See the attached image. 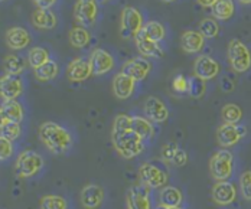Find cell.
I'll return each mask as SVG.
<instances>
[{
	"label": "cell",
	"mask_w": 251,
	"mask_h": 209,
	"mask_svg": "<svg viewBox=\"0 0 251 209\" xmlns=\"http://www.w3.org/2000/svg\"><path fill=\"white\" fill-rule=\"evenodd\" d=\"M205 38L200 30H186L180 36V46L186 53H198L203 49Z\"/></svg>",
	"instance_id": "cell-22"
},
{
	"label": "cell",
	"mask_w": 251,
	"mask_h": 209,
	"mask_svg": "<svg viewBox=\"0 0 251 209\" xmlns=\"http://www.w3.org/2000/svg\"><path fill=\"white\" fill-rule=\"evenodd\" d=\"M211 198L217 205L228 207L237 199V186L232 182H228V181L217 182L212 186Z\"/></svg>",
	"instance_id": "cell-13"
},
{
	"label": "cell",
	"mask_w": 251,
	"mask_h": 209,
	"mask_svg": "<svg viewBox=\"0 0 251 209\" xmlns=\"http://www.w3.org/2000/svg\"><path fill=\"white\" fill-rule=\"evenodd\" d=\"M99 15L97 0H76L74 6V18L79 26H94Z\"/></svg>",
	"instance_id": "cell-8"
},
{
	"label": "cell",
	"mask_w": 251,
	"mask_h": 209,
	"mask_svg": "<svg viewBox=\"0 0 251 209\" xmlns=\"http://www.w3.org/2000/svg\"><path fill=\"white\" fill-rule=\"evenodd\" d=\"M247 129L238 124H228L224 123L217 130V141L223 149H229L235 146L243 137H246Z\"/></svg>",
	"instance_id": "cell-9"
},
{
	"label": "cell",
	"mask_w": 251,
	"mask_h": 209,
	"mask_svg": "<svg viewBox=\"0 0 251 209\" xmlns=\"http://www.w3.org/2000/svg\"><path fill=\"white\" fill-rule=\"evenodd\" d=\"M240 190L244 199L251 201V170L244 172L240 176Z\"/></svg>",
	"instance_id": "cell-39"
},
{
	"label": "cell",
	"mask_w": 251,
	"mask_h": 209,
	"mask_svg": "<svg viewBox=\"0 0 251 209\" xmlns=\"http://www.w3.org/2000/svg\"><path fill=\"white\" fill-rule=\"evenodd\" d=\"M90 67H91V72L93 75H105L108 74L113 68H114V58L113 55L105 51V49H94L90 55Z\"/></svg>",
	"instance_id": "cell-12"
},
{
	"label": "cell",
	"mask_w": 251,
	"mask_h": 209,
	"mask_svg": "<svg viewBox=\"0 0 251 209\" xmlns=\"http://www.w3.org/2000/svg\"><path fill=\"white\" fill-rule=\"evenodd\" d=\"M228 61L235 72L238 74L247 72L251 68L250 49L240 39H232L228 44Z\"/></svg>",
	"instance_id": "cell-6"
},
{
	"label": "cell",
	"mask_w": 251,
	"mask_h": 209,
	"mask_svg": "<svg viewBox=\"0 0 251 209\" xmlns=\"http://www.w3.org/2000/svg\"><path fill=\"white\" fill-rule=\"evenodd\" d=\"M32 1L38 9H50L56 3V0H32Z\"/></svg>",
	"instance_id": "cell-42"
},
{
	"label": "cell",
	"mask_w": 251,
	"mask_h": 209,
	"mask_svg": "<svg viewBox=\"0 0 251 209\" xmlns=\"http://www.w3.org/2000/svg\"><path fill=\"white\" fill-rule=\"evenodd\" d=\"M130 129L134 131L143 141H151L154 137V124L146 117L131 116L130 117Z\"/></svg>",
	"instance_id": "cell-23"
},
{
	"label": "cell",
	"mask_w": 251,
	"mask_h": 209,
	"mask_svg": "<svg viewBox=\"0 0 251 209\" xmlns=\"http://www.w3.org/2000/svg\"><path fill=\"white\" fill-rule=\"evenodd\" d=\"M26 68L25 59L19 55L10 53L3 61V70L9 75H21Z\"/></svg>",
	"instance_id": "cell-27"
},
{
	"label": "cell",
	"mask_w": 251,
	"mask_h": 209,
	"mask_svg": "<svg viewBox=\"0 0 251 209\" xmlns=\"http://www.w3.org/2000/svg\"><path fill=\"white\" fill-rule=\"evenodd\" d=\"M200 32L205 39H212L215 36H218L220 33V25L217 23L215 19L212 18H205L200 23Z\"/></svg>",
	"instance_id": "cell-36"
},
{
	"label": "cell",
	"mask_w": 251,
	"mask_h": 209,
	"mask_svg": "<svg viewBox=\"0 0 251 209\" xmlns=\"http://www.w3.org/2000/svg\"><path fill=\"white\" fill-rule=\"evenodd\" d=\"M179 150H180V147L176 144L175 141L165 143L163 147H162V160L166 164H174V160H175V157Z\"/></svg>",
	"instance_id": "cell-38"
},
{
	"label": "cell",
	"mask_w": 251,
	"mask_h": 209,
	"mask_svg": "<svg viewBox=\"0 0 251 209\" xmlns=\"http://www.w3.org/2000/svg\"><path fill=\"white\" fill-rule=\"evenodd\" d=\"M151 70V65L149 59L139 56V58H133V59L127 61L122 68V72L131 79H134L136 82H140L149 75Z\"/></svg>",
	"instance_id": "cell-14"
},
{
	"label": "cell",
	"mask_w": 251,
	"mask_h": 209,
	"mask_svg": "<svg viewBox=\"0 0 251 209\" xmlns=\"http://www.w3.org/2000/svg\"><path fill=\"white\" fill-rule=\"evenodd\" d=\"M22 134V129H21V123H12V121H6V124L0 129V136L15 141L21 137Z\"/></svg>",
	"instance_id": "cell-37"
},
{
	"label": "cell",
	"mask_w": 251,
	"mask_h": 209,
	"mask_svg": "<svg viewBox=\"0 0 251 209\" xmlns=\"http://www.w3.org/2000/svg\"><path fill=\"white\" fill-rule=\"evenodd\" d=\"M32 23L38 29H53L56 26V16L50 9H36L32 13Z\"/></svg>",
	"instance_id": "cell-26"
},
{
	"label": "cell",
	"mask_w": 251,
	"mask_h": 209,
	"mask_svg": "<svg viewBox=\"0 0 251 209\" xmlns=\"http://www.w3.org/2000/svg\"><path fill=\"white\" fill-rule=\"evenodd\" d=\"M151 189L143 185L131 186L126 193V209H151Z\"/></svg>",
	"instance_id": "cell-10"
},
{
	"label": "cell",
	"mask_w": 251,
	"mask_h": 209,
	"mask_svg": "<svg viewBox=\"0 0 251 209\" xmlns=\"http://www.w3.org/2000/svg\"><path fill=\"white\" fill-rule=\"evenodd\" d=\"M172 88L177 94H188V78L182 74L176 75L172 81Z\"/></svg>",
	"instance_id": "cell-41"
},
{
	"label": "cell",
	"mask_w": 251,
	"mask_h": 209,
	"mask_svg": "<svg viewBox=\"0 0 251 209\" xmlns=\"http://www.w3.org/2000/svg\"><path fill=\"white\" fill-rule=\"evenodd\" d=\"M0 1H4V0H0Z\"/></svg>",
	"instance_id": "cell-49"
},
{
	"label": "cell",
	"mask_w": 251,
	"mask_h": 209,
	"mask_svg": "<svg viewBox=\"0 0 251 209\" xmlns=\"http://www.w3.org/2000/svg\"><path fill=\"white\" fill-rule=\"evenodd\" d=\"M111 141L117 155L123 159H134L145 152V141L131 129H113Z\"/></svg>",
	"instance_id": "cell-2"
},
{
	"label": "cell",
	"mask_w": 251,
	"mask_h": 209,
	"mask_svg": "<svg viewBox=\"0 0 251 209\" xmlns=\"http://www.w3.org/2000/svg\"><path fill=\"white\" fill-rule=\"evenodd\" d=\"M234 172V156L228 149L215 152L209 159V173L217 182L228 181Z\"/></svg>",
	"instance_id": "cell-3"
},
{
	"label": "cell",
	"mask_w": 251,
	"mask_h": 209,
	"mask_svg": "<svg viewBox=\"0 0 251 209\" xmlns=\"http://www.w3.org/2000/svg\"><path fill=\"white\" fill-rule=\"evenodd\" d=\"M136 81L127 77L123 72H119L113 79V94L119 100H127L130 98L136 91Z\"/></svg>",
	"instance_id": "cell-20"
},
{
	"label": "cell",
	"mask_w": 251,
	"mask_h": 209,
	"mask_svg": "<svg viewBox=\"0 0 251 209\" xmlns=\"http://www.w3.org/2000/svg\"><path fill=\"white\" fill-rule=\"evenodd\" d=\"M145 117L153 124H162L169 118V110L166 104L157 97H148L145 101Z\"/></svg>",
	"instance_id": "cell-15"
},
{
	"label": "cell",
	"mask_w": 251,
	"mask_h": 209,
	"mask_svg": "<svg viewBox=\"0 0 251 209\" xmlns=\"http://www.w3.org/2000/svg\"><path fill=\"white\" fill-rule=\"evenodd\" d=\"M24 93V82L19 75H9L4 74L0 77V97L3 101L6 100H16Z\"/></svg>",
	"instance_id": "cell-16"
},
{
	"label": "cell",
	"mask_w": 251,
	"mask_h": 209,
	"mask_svg": "<svg viewBox=\"0 0 251 209\" xmlns=\"http://www.w3.org/2000/svg\"><path fill=\"white\" fill-rule=\"evenodd\" d=\"M211 9H212V15L215 19L228 21L232 18V15L235 12V4L232 0H217Z\"/></svg>",
	"instance_id": "cell-29"
},
{
	"label": "cell",
	"mask_w": 251,
	"mask_h": 209,
	"mask_svg": "<svg viewBox=\"0 0 251 209\" xmlns=\"http://www.w3.org/2000/svg\"><path fill=\"white\" fill-rule=\"evenodd\" d=\"M91 41V35L88 32V29L84 26H74L70 30V44L74 48H85Z\"/></svg>",
	"instance_id": "cell-30"
},
{
	"label": "cell",
	"mask_w": 251,
	"mask_h": 209,
	"mask_svg": "<svg viewBox=\"0 0 251 209\" xmlns=\"http://www.w3.org/2000/svg\"><path fill=\"white\" fill-rule=\"evenodd\" d=\"M162 1H165V3H174L176 0H162Z\"/></svg>",
	"instance_id": "cell-47"
},
{
	"label": "cell",
	"mask_w": 251,
	"mask_h": 209,
	"mask_svg": "<svg viewBox=\"0 0 251 209\" xmlns=\"http://www.w3.org/2000/svg\"><path fill=\"white\" fill-rule=\"evenodd\" d=\"M139 179L140 183L149 189H162L163 186H166L169 182V173L166 169H163L162 166L146 162L139 167Z\"/></svg>",
	"instance_id": "cell-4"
},
{
	"label": "cell",
	"mask_w": 251,
	"mask_h": 209,
	"mask_svg": "<svg viewBox=\"0 0 251 209\" xmlns=\"http://www.w3.org/2000/svg\"><path fill=\"white\" fill-rule=\"evenodd\" d=\"M39 208L41 209H67L68 204L65 201V198L59 196V195H45L41 202H39Z\"/></svg>",
	"instance_id": "cell-34"
},
{
	"label": "cell",
	"mask_w": 251,
	"mask_h": 209,
	"mask_svg": "<svg viewBox=\"0 0 251 209\" xmlns=\"http://www.w3.org/2000/svg\"><path fill=\"white\" fill-rule=\"evenodd\" d=\"M44 167V157L33 150L22 152L15 163V172L19 178L29 179L36 176Z\"/></svg>",
	"instance_id": "cell-5"
},
{
	"label": "cell",
	"mask_w": 251,
	"mask_h": 209,
	"mask_svg": "<svg viewBox=\"0 0 251 209\" xmlns=\"http://www.w3.org/2000/svg\"><path fill=\"white\" fill-rule=\"evenodd\" d=\"M140 33H142L145 38L151 39L153 42H157V44H159L160 41H163L165 36H166L165 26H163L160 22H157V21H151V22L145 23L143 27H142V30H140Z\"/></svg>",
	"instance_id": "cell-28"
},
{
	"label": "cell",
	"mask_w": 251,
	"mask_h": 209,
	"mask_svg": "<svg viewBox=\"0 0 251 209\" xmlns=\"http://www.w3.org/2000/svg\"><path fill=\"white\" fill-rule=\"evenodd\" d=\"M205 91H206V85L203 79L198 78L197 75L188 78V94L192 98H202Z\"/></svg>",
	"instance_id": "cell-35"
},
{
	"label": "cell",
	"mask_w": 251,
	"mask_h": 209,
	"mask_svg": "<svg viewBox=\"0 0 251 209\" xmlns=\"http://www.w3.org/2000/svg\"><path fill=\"white\" fill-rule=\"evenodd\" d=\"M218 74H220V64L214 58L208 55H202L197 58L194 64V75H197L203 81H209L215 78Z\"/></svg>",
	"instance_id": "cell-17"
},
{
	"label": "cell",
	"mask_w": 251,
	"mask_h": 209,
	"mask_svg": "<svg viewBox=\"0 0 251 209\" xmlns=\"http://www.w3.org/2000/svg\"><path fill=\"white\" fill-rule=\"evenodd\" d=\"M156 209H188V208H183V207H177V208H166V207H162V205H159Z\"/></svg>",
	"instance_id": "cell-45"
},
{
	"label": "cell",
	"mask_w": 251,
	"mask_h": 209,
	"mask_svg": "<svg viewBox=\"0 0 251 209\" xmlns=\"http://www.w3.org/2000/svg\"><path fill=\"white\" fill-rule=\"evenodd\" d=\"M13 155V141L0 136V160H7Z\"/></svg>",
	"instance_id": "cell-40"
},
{
	"label": "cell",
	"mask_w": 251,
	"mask_h": 209,
	"mask_svg": "<svg viewBox=\"0 0 251 209\" xmlns=\"http://www.w3.org/2000/svg\"><path fill=\"white\" fill-rule=\"evenodd\" d=\"M6 44L13 51H21L29 46L30 44V35L25 27L13 26L7 29L6 32Z\"/></svg>",
	"instance_id": "cell-19"
},
{
	"label": "cell",
	"mask_w": 251,
	"mask_h": 209,
	"mask_svg": "<svg viewBox=\"0 0 251 209\" xmlns=\"http://www.w3.org/2000/svg\"><path fill=\"white\" fill-rule=\"evenodd\" d=\"M4 124H6V118H4V116H3V113H1V110H0V129H1Z\"/></svg>",
	"instance_id": "cell-44"
},
{
	"label": "cell",
	"mask_w": 251,
	"mask_h": 209,
	"mask_svg": "<svg viewBox=\"0 0 251 209\" xmlns=\"http://www.w3.org/2000/svg\"><path fill=\"white\" fill-rule=\"evenodd\" d=\"M38 136L42 144L53 155H65L74 143L71 133L53 121L42 123L39 126Z\"/></svg>",
	"instance_id": "cell-1"
},
{
	"label": "cell",
	"mask_w": 251,
	"mask_h": 209,
	"mask_svg": "<svg viewBox=\"0 0 251 209\" xmlns=\"http://www.w3.org/2000/svg\"><path fill=\"white\" fill-rule=\"evenodd\" d=\"M217 0H198V3L203 6V7H212L215 4Z\"/></svg>",
	"instance_id": "cell-43"
},
{
	"label": "cell",
	"mask_w": 251,
	"mask_h": 209,
	"mask_svg": "<svg viewBox=\"0 0 251 209\" xmlns=\"http://www.w3.org/2000/svg\"><path fill=\"white\" fill-rule=\"evenodd\" d=\"M240 3H243V4H251V0H238Z\"/></svg>",
	"instance_id": "cell-46"
},
{
	"label": "cell",
	"mask_w": 251,
	"mask_h": 209,
	"mask_svg": "<svg viewBox=\"0 0 251 209\" xmlns=\"http://www.w3.org/2000/svg\"><path fill=\"white\" fill-rule=\"evenodd\" d=\"M97 1H99V3H107L108 0H97Z\"/></svg>",
	"instance_id": "cell-48"
},
{
	"label": "cell",
	"mask_w": 251,
	"mask_h": 209,
	"mask_svg": "<svg viewBox=\"0 0 251 209\" xmlns=\"http://www.w3.org/2000/svg\"><path fill=\"white\" fill-rule=\"evenodd\" d=\"M105 192L97 183H88L79 193V201L84 209H99L104 204Z\"/></svg>",
	"instance_id": "cell-11"
},
{
	"label": "cell",
	"mask_w": 251,
	"mask_h": 209,
	"mask_svg": "<svg viewBox=\"0 0 251 209\" xmlns=\"http://www.w3.org/2000/svg\"><path fill=\"white\" fill-rule=\"evenodd\" d=\"M50 61V52L45 49V48H41V46H35L32 48L29 53H27V64L36 70L39 67H42L44 64H47Z\"/></svg>",
	"instance_id": "cell-32"
},
{
	"label": "cell",
	"mask_w": 251,
	"mask_h": 209,
	"mask_svg": "<svg viewBox=\"0 0 251 209\" xmlns=\"http://www.w3.org/2000/svg\"><path fill=\"white\" fill-rule=\"evenodd\" d=\"M0 110L6 118V121L12 123H21L25 117V111L22 104L18 100H6L0 105Z\"/></svg>",
	"instance_id": "cell-25"
},
{
	"label": "cell",
	"mask_w": 251,
	"mask_h": 209,
	"mask_svg": "<svg viewBox=\"0 0 251 209\" xmlns=\"http://www.w3.org/2000/svg\"><path fill=\"white\" fill-rule=\"evenodd\" d=\"M58 74H59V67L52 59H50L42 67L35 70V78L38 79V81H42V82H48V81L55 79L58 77Z\"/></svg>",
	"instance_id": "cell-31"
},
{
	"label": "cell",
	"mask_w": 251,
	"mask_h": 209,
	"mask_svg": "<svg viewBox=\"0 0 251 209\" xmlns=\"http://www.w3.org/2000/svg\"><path fill=\"white\" fill-rule=\"evenodd\" d=\"M221 117L224 123L238 124V121L243 118V110L237 104H226L221 110Z\"/></svg>",
	"instance_id": "cell-33"
},
{
	"label": "cell",
	"mask_w": 251,
	"mask_h": 209,
	"mask_svg": "<svg viewBox=\"0 0 251 209\" xmlns=\"http://www.w3.org/2000/svg\"><path fill=\"white\" fill-rule=\"evenodd\" d=\"M143 25H145L143 16L136 7L127 6L123 9L120 18V35L123 39L134 38L142 30Z\"/></svg>",
	"instance_id": "cell-7"
},
{
	"label": "cell",
	"mask_w": 251,
	"mask_h": 209,
	"mask_svg": "<svg viewBox=\"0 0 251 209\" xmlns=\"http://www.w3.org/2000/svg\"><path fill=\"white\" fill-rule=\"evenodd\" d=\"M91 75H93L91 67H90V62L87 59L75 58L74 61H71L68 64L67 77H68V79L71 82H82V81H87Z\"/></svg>",
	"instance_id": "cell-18"
},
{
	"label": "cell",
	"mask_w": 251,
	"mask_h": 209,
	"mask_svg": "<svg viewBox=\"0 0 251 209\" xmlns=\"http://www.w3.org/2000/svg\"><path fill=\"white\" fill-rule=\"evenodd\" d=\"M183 204V192L172 185H166L159 192V205L166 208H177Z\"/></svg>",
	"instance_id": "cell-21"
},
{
	"label": "cell",
	"mask_w": 251,
	"mask_h": 209,
	"mask_svg": "<svg viewBox=\"0 0 251 209\" xmlns=\"http://www.w3.org/2000/svg\"><path fill=\"white\" fill-rule=\"evenodd\" d=\"M134 41H136L137 51L143 58H162L163 56V51L159 46V44L145 38L140 32L134 36Z\"/></svg>",
	"instance_id": "cell-24"
}]
</instances>
